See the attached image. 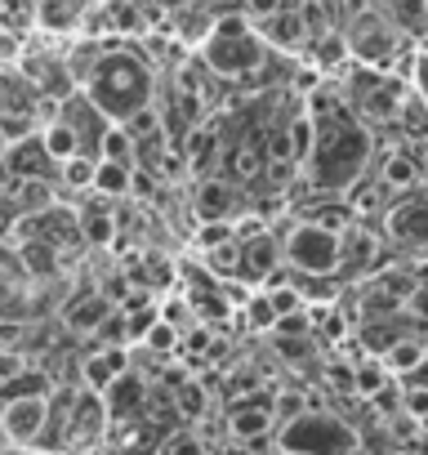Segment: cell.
<instances>
[{"mask_svg": "<svg viewBox=\"0 0 428 455\" xmlns=\"http://www.w3.org/2000/svg\"><path fill=\"white\" fill-rule=\"evenodd\" d=\"M81 90L107 112V121L125 125L130 116L152 108L156 76H152V63L143 54H134L125 45H107L81 68Z\"/></svg>", "mask_w": 428, "mask_h": 455, "instance_id": "cell-2", "label": "cell"}, {"mask_svg": "<svg viewBox=\"0 0 428 455\" xmlns=\"http://www.w3.org/2000/svg\"><path fill=\"white\" fill-rule=\"evenodd\" d=\"M41 139H45V148L54 152V161H59V165H63V161H72V156H81V139H76V130H72L63 116L45 121V125H41Z\"/></svg>", "mask_w": 428, "mask_h": 455, "instance_id": "cell-18", "label": "cell"}, {"mask_svg": "<svg viewBox=\"0 0 428 455\" xmlns=\"http://www.w3.org/2000/svg\"><path fill=\"white\" fill-rule=\"evenodd\" d=\"M125 371H130L125 344H103L99 353H90V357L81 362V379H85V388H94V393H107Z\"/></svg>", "mask_w": 428, "mask_h": 455, "instance_id": "cell-12", "label": "cell"}, {"mask_svg": "<svg viewBox=\"0 0 428 455\" xmlns=\"http://www.w3.org/2000/svg\"><path fill=\"white\" fill-rule=\"evenodd\" d=\"M161 455H210V442L196 433V428H174V433H165V442H161Z\"/></svg>", "mask_w": 428, "mask_h": 455, "instance_id": "cell-23", "label": "cell"}, {"mask_svg": "<svg viewBox=\"0 0 428 455\" xmlns=\"http://www.w3.org/2000/svg\"><path fill=\"white\" fill-rule=\"evenodd\" d=\"M406 313H410V317H419V322H428V286H415V295H410Z\"/></svg>", "mask_w": 428, "mask_h": 455, "instance_id": "cell-32", "label": "cell"}, {"mask_svg": "<svg viewBox=\"0 0 428 455\" xmlns=\"http://www.w3.org/2000/svg\"><path fill=\"white\" fill-rule=\"evenodd\" d=\"M112 313H116V308H112V299H107L103 291H85V295H76V299L63 308V322H67L72 335H99Z\"/></svg>", "mask_w": 428, "mask_h": 455, "instance_id": "cell-13", "label": "cell"}, {"mask_svg": "<svg viewBox=\"0 0 428 455\" xmlns=\"http://www.w3.org/2000/svg\"><path fill=\"white\" fill-rule=\"evenodd\" d=\"M174 406H178V415H187L192 424L210 411V397H205V388L196 384V379H183L178 384V393H174Z\"/></svg>", "mask_w": 428, "mask_h": 455, "instance_id": "cell-24", "label": "cell"}, {"mask_svg": "<svg viewBox=\"0 0 428 455\" xmlns=\"http://www.w3.org/2000/svg\"><path fill=\"white\" fill-rule=\"evenodd\" d=\"M76 228H81V237H90V242H112L116 219H112V214H103V210H85V214L76 219Z\"/></svg>", "mask_w": 428, "mask_h": 455, "instance_id": "cell-26", "label": "cell"}, {"mask_svg": "<svg viewBox=\"0 0 428 455\" xmlns=\"http://www.w3.org/2000/svg\"><path fill=\"white\" fill-rule=\"evenodd\" d=\"M401 411L410 415V419H428V388H401Z\"/></svg>", "mask_w": 428, "mask_h": 455, "instance_id": "cell-29", "label": "cell"}, {"mask_svg": "<svg viewBox=\"0 0 428 455\" xmlns=\"http://www.w3.org/2000/svg\"><path fill=\"white\" fill-rule=\"evenodd\" d=\"M134 170H139V165H125V161H107V156H99L94 192H99V196H130V192H134Z\"/></svg>", "mask_w": 428, "mask_h": 455, "instance_id": "cell-17", "label": "cell"}, {"mask_svg": "<svg viewBox=\"0 0 428 455\" xmlns=\"http://www.w3.org/2000/svg\"><path fill=\"white\" fill-rule=\"evenodd\" d=\"M264 291H268V299H273L277 317H295V313H304V291H299V286H286V282H268Z\"/></svg>", "mask_w": 428, "mask_h": 455, "instance_id": "cell-25", "label": "cell"}, {"mask_svg": "<svg viewBox=\"0 0 428 455\" xmlns=\"http://www.w3.org/2000/svg\"><path fill=\"white\" fill-rule=\"evenodd\" d=\"M290 5H295V0H246V14L264 23V19H273V14H281V10H290Z\"/></svg>", "mask_w": 428, "mask_h": 455, "instance_id": "cell-31", "label": "cell"}, {"mask_svg": "<svg viewBox=\"0 0 428 455\" xmlns=\"http://www.w3.org/2000/svg\"><path fill=\"white\" fill-rule=\"evenodd\" d=\"M379 179H384L392 192H410V188H419V165H415L410 152H388Z\"/></svg>", "mask_w": 428, "mask_h": 455, "instance_id": "cell-19", "label": "cell"}, {"mask_svg": "<svg viewBox=\"0 0 428 455\" xmlns=\"http://www.w3.org/2000/svg\"><path fill=\"white\" fill-rule=\"evenodd\" d=\"M410 90H415V94L428 103V45H424V50L410 59Z\"/></svg>", "mask_w": 428, "mask_h": 455, "instance_id": "cell-30", "label": "cell"}, {"mask_svg": "<svg viewBox=\"0 0 428 455\" xmlns=\"http://www.w3.org/2000/svg\"><path fill=\"white\" fill-rule=\"evenodd\" d=\"M54 415V397H14L5 402V446H41Z\"/></svg>", "mask_w": 428, "mask_h": 455, "instance_id": "cell-7", "label": "cell"}, {"mask_svg": "<svg viewBox=\"0 0 428 455\" xmlns=\"http://www.w3.org/2000/svg\"><path fill=\"white\" fill-rule=\"evenodd\" d=\"M81 14H85V0H41V23L54 28V32L76 28Z\"/></svg>", "mask_w": 428, "mask_h": 455, "instance_id": "cell-21", "label": "cell"}, {"mask_svg": "<svg viewBox=\"0 0 428 455\" xmlns=\"http://www.w3.org/2000/svg\"><path fill=\"white\" fill-rule=\"evenodd\" d=\"M424 357H428V348H424L419 339H410V335H406V339H397V344L384 353V366H388L397 379H406V375H410V371H415Z\"/></svg>", "mask_w": 428, "mask_h": 455, "instance_id": "cell-20", "label": "cell"}, {"mask_svg": "<svg viewBox=\"0 0 428 455\" xmlns=\"http://www.w3.org/2000/svg\"><path fill=\"white\" fill-rule=\"evenodd\" d=\"M246 313H250V322L259 326V331H277V308H273V299H268V291H259V295H250L246 299Z\"/></svg>", "mask_w": 428, "mask_h": 455, "instance_id": "cell-28", "label": "cell"}, {"mask_svg": "<svg viewBox=\"0 0 428 455\" xmlns=\"http://www.w3.org/2000/svg\"><path fill=\"white\" fill-rule=\"evenodd\" d=\"M281 251H286V268L299 277H330L344 268V233L317 219H299L281 237Z\"/></svg>", "mask_w": 428, "mask_h": 455, "instance_id": "cell-4", "label": "cell"}, {"mask_svg": "<svg viewBox=\"0 0 428 455\" xmlns=\"http://www.w3.org/2000/svg\"><path fill=\"white\" fill-rule=\"evenodd\" d=\"M388 223V237L397 246H415L428 251V188H410L392 201V210L384 214Z\"/></svg>", "mask_w": 428, "mask_h": 455, "instance_id": "cell-6", "label": "cell"}, {"mask_svg": "<svg viewBox=\"0 0 428 455\" xmlns=\"http://www.w3.org/2000/svg\"><path fill=\"white\" fill-rule=\"evenodd\" d=\"M401 384H410V388H428V357H424V362H419V366L401 379Z\"/></svg>", "mask_w": 428, "mask_h": 455, "instance_id": "cell-33", "label": "cell"}, {"mask_svg": "<svg viewBox=\"0 0 428 455\" xmlns=\"http://www.w3.org/2000/svg\"><path fill=\"white\" fill-rule=\"evenodd\" d=\"M313 156H308V179L330 192H348L357 179H366L370 165V130L353 112L348 99H317L313 103Z\"/></svg>", "mask_w": 428, "mask_h": 455, "instance_id": "cell-1", "label": "cell"}, {"mask_svg": "<svg viewBox=\"0 0 428 455\" xmlns=\"http://www.w3.org/2000/svg\"><path fill=\"white\" fill-rule=\"evenodd\" d=\"M143 348H152L156 357H170V353L178 348V326H170V322L161 317V322H156V326L143 335Z\"/></svg>", "mask_w": 428, "mask_h": 455, "instance_id": "cell-27", "label": "cell"}, {"mask_svg": "<svg viewBox=\"0 0 428 455\" xmlns=\"http://www.w3.org/2000/svg\"><path fill=\"white\" fill-rule=\"evenodd\" d=\"M5 455H28V446H5Z\"/></svg>", "mask_w": 428, "mask_h": 455, "instance_id": "cell-34", "label": "cell"}, {"mask_svg": "<svg viewBox=\"0 0 428 455\" xmlns=\"http://www.w3.org/2000/svg\"><path fill=\"white\" fill-rule=\"evenodd\" d=\"M59 179L67 188H81V192H94V179H99V156H72L59 165Z\"/></svg>", "mask_w": 428, "mask_h": 455, "instance_id": "cell-22", "label": "cell"}, {"mask_svg": "<svg viewBox=\"0 0 428 455\" xmlns=\"http://www.w3.org/2000/svg\"><path fill=\"white\" fill-rule=\"evenodd\" d=\"M264 59H268V36L250 14H224L201 36V63L224 81H242L259 72Z\"/></svg>", "mask_w": 428, "mask_h": 455, "instance_id": "cell-3", "label": "cell"}, {"mask_svg": "<svg viewBox=\"0 0 428 455\" xmlns=\"http://www.w3.org/2000/svg\"><path fill=\"white\" fill-rule=\"evenodd\" d=\"M259 28H264V36H268V41H277V45H299V41L308 36V19H304V10H299V5H290V10H281V14L264 19Z\"/></svg>", "mask_w": 428, "mask_h": 455, "instance_id": "cell-16", "label": "cell"}, {"mask_svg": "<svg viewBox=\"0 0 428 455\" xmlns=\"http://www.w3.org/2000/svg\"><path fill=\"white\" fill-rule=\"evenodd\" d=\"M273 428H277V411H273V402L250 397V402H233V406H228V437L255 446V442H264Z\"/></svg>", "mask_w": 428, "mask_h": 455, "instance_id": "cell-9", "label": "cell"}, {"mask_svg": "<svg viewBox=\"0 0 428 455\" xmlns=\"http://www.w3.org/2000/svg\"><path fill=\"white\" fill-rule=\"evenodd\" d=\"M14 397H54V379L36 366L5 357V402H14Z\"/></svg>", "mask_w": 428, "mask_h": 455, "instance_id": "cell-15", "label": "cell"}, {"mask_svg": "<svg viewBox=\"0 0 428 455\" xmlns=\"http://www.w3.org/2000/svg\"><path fill=\"white\" fill-rule=\"evenodd\" d=\"M286 264V251H281V242H273L268 233H259V237H250L246 246H242V277L246 282H259V286H268V282H277V268Z\"/></svg>", "mask_w": 428, "mask_h": 455, "instance_id": "cell-11", "label": "cell"}, {"mask_svg": "<svg viewBox=\"0 0 428 455\" xmlns=\"http://www.w3.org/2000/svg\"><path fill=\"white\" fill-rule=\"evenodd\" d=\"M277 455H304V451H277Z\"/></svg>", "mask_w": 428, "mask_h": 455, "instance_id": "cell-35", "label": "cell"}, {"mask_svg": "<svg viewBox=\"0 0 428 455\" xmlns=\"http://www.w3.org/2000/svg\"><path fill=\"white\" fill-rule=\"evenodd\" d=\"M147 379L130 366L107 393H103V406H107V415H112V424H130V419H139L143 411H147Z\"/></svg>", "mask_w": 428, "mask_h": 455, "instance_id": "cell-8", "label": "cell"}, {"mask_svg": "<svg viewBox=\"0 0 428 455\" xmlns=\"http://www.w3.org/2000/svg\"><path fill=\"white\" fill-rule=\"evenodd\" d=\"M277 451H304V455H353L357 433L330 415V411H304L290 424L277 428Z\"/></svg>", "mask_w": 428, "mask_h": 455, "instance_id": "cell-5", "label": "cell"}, {"mask_svg": "<svg viewBox=\"0 0 428 455\" xmlns=\"http://www.w3.org/2000/svg\"><path fill=\"white\" fill-rule=\"evenodd\" d=\"M233 210H237V192H233L228 179H201V188H196V214L205 223H228Z\"/></svg>", "mask_w": 428, "mask_h": 455, "instance_id": "cell-14", "label": "cell"}, {"mask_svg": "<svg viewBox=\"0 0 428 455\" xmlns=\"http://www.w3.org/2000/svg\"><path fill=\"white\" fill-rule=\"evenodd\" d=\"M50 170H59V161L41 134H32L23 143H5V174L10 179H45Z\"/></svg>", "mask_w": 428, "mask_h": 455, "instance_id": "cell-10", "label": "cell"}]
</instances>
